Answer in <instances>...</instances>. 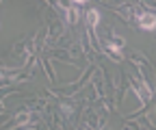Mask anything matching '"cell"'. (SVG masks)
Listing matches in <instances>:
<instances>
[{
	"instance_id": "6da1fadb",
	"label": "cell",
	"mask_w": 156,
	"mask_h": 130,
	"mask_svg": "<svg viewBox=\"0 0 156 130\" xmlns=\"http://www.w3.org/2000/svg\"><path fill=\"white\" fill-rule=\"evenodd\" d=\"M139 22L143 30H154L156 28V15L154 13H141L139 15Z\"/></svg>"
},
{
	"instance_id": "7a4b0ae2",
	"label": "cell",
	"mask_w": 156,
	"mask_h": 130,
	"mask_svg": "<svg viewBox=\"0 0 156 130\" xmlns=\"http://www.w3.org/2000/svg\"><path fill=\"white\" fill-rule=\"evenodd\" d=\"M87 17H89V22H91L93 26H98V24H100V13H98L95 9H91V11L87 13Z\"/></svg>"
}]
</instances>
